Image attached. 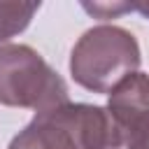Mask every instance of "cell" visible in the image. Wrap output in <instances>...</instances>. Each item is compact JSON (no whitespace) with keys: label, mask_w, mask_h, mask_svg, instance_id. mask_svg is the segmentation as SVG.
I'll list each match as a JSON object with an SVG mask.
<instances>
[{"label":"cell","mask_w":149,"mask_h":149,"mask_svg":"<svg viewBox=\"0 0 149 149\" xmlns=\"http://www.w3.org/2000/svg\"><path fill=\"white\" fill-rule=\"evenodd\" d=\"M7 149H114L107 109L88 102H65L37 112Z\"/></svg>","instance_id":"1"},{"label":"cell","mask_w":149,"mask_h":149,"mask_svg":"<svg viewBox=\"0 0 149 149\" xmlns=\"http://www.w3.org/2000/svg\"><path fill=\"white\" fill-rule=\"evenodd\" d=\"M142 51L135 35L121 26L100 23L88 28L70 51L74 84L91 93H109L121 79L137 72Z\"/></svg>","instance_id":"2"},{"label":"cell","mask_w":149,"mask_h":149,"mask_svg":"<svg viewBox=\"0 0 149 149\" xmlns=\"http://www.w3.org/2000/svg\"><path fill=\"white\" fill-rule=\"evenodd\" d=\"M65 79L28 44L0 47V105L44 112L70 102Z\"/></svg>","instance_id":"3"},{"label":"cell","mask_w":149,"mask_h":149,"mask_svg":"<svg viewBox=\"0 0 149 149\" xmlns=\"http://www.w3.org/2000/svg\"><path fill=\"white\" fill-rule=\"evenodd\" d=\"M114 149H144L149 142V74L133 72L107 98Z\"/></svg>","instance_id":"4"},{"label":"cell","mask_w":149,"mask_h":149,"mask_svg":"<svg viewBox=\"0 0 149 149\" xmlns=\"http://www.w3.org/2000/svg\"><path fill=\"white\" fill-rule=\"evenodd\" d=\"M37 9L40 2H0V42H7L14 35L23 33Z\"/></svg>","instance_id":"5"},{"label":"cell","mask_w":149,"mask_h":149,"mask_svg":"<svg viewBox=\"0 0 149 149\" xmlns=\"http://www.w3.org/2000/svg\"><path fill=\"white\" fill-rule=\"evenodd\" d=\"M81 7L88 14H93L95 19H102V21L116 19L126 12H135V2H116V0L114 2H81Z\"/></svg>","instance_id":"6"},{"label":"cell","mask_w":149,"mask_h":149,"mask_svg":"<svg viewBox=\"0 0 149 149\" xmlns=\"http://www.w3.org/2000/svg\"><path fill=\"white\" fill-rule=\"evenodd\" d=\"M135 12H140L144 19H149V0H144V2H135Z\"/></svg>","instance_id":"7"},{"label":"cell","mask_w":149,"mask_h":149,"mask_svg":"<svg viewBox=\"0 0 149 149\" xmlns=\"http://www.w3.org/2000/svg\"><path fill=\"white\" fill-rule=\"evenodd\" d=\"M144 149H149V142H147V147H144Z\"/></svg>","instance_id":"8"}]
</instances>
